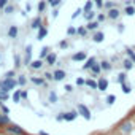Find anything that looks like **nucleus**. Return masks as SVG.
Listing matches in <instances>:
<instances>
[{"label": "nucleus", "mask_w": 135, "mask_h": 135, "mask_svg": "<svg viewBox=\"0 0 135 135\" xmlns=\"http://www.w3.org/2000/svg\"><path fill=\"white\" fill-rule=\"evenodd\" d=\"M16 84H18L16 80H13V78H5L3 81H0V92H2V94H8L11 89L16 88Z\"/></svg>", "instance_id": "nucleus-1"}, {"label": "nucleus", "mask_w": 135, "mask_h": 135, "mask_svg": "<svg viewBox=\"0 0 135 135\" xmlns=\"http://www.w3.org/2000/svg\"><path fill=\"white\" fill-rule=\"evenodd\" d=\"M76 111H78V114H81L84 119H91V113H89L88 107H84L83 103H80V105L76 107Z\"/></svg>", "instance_id": "nucleus-2"}, {"label": "nucleus", "mask_w": 135, "mask_h": 135, "mask_svg": "<svg viewBox=\"0 0 135 135\" xmlns=\"http://www.w3.org/2000/svg\"><path fill=\"white\" fill-rule=\"evenodd\" d=\"M108 84H110V81H108L107 78H103V76H100V78L97 80V89H99V91H105V89L108 88Z\"/></svg>", "instance_id": "nucleus-3"}, {"label": "nucleus", "mask_w": 135, "mask_h": 135, "mask_svg": "<svg viewBox=\"0 0 135 135\" xmlns=\"http://www.w3.org/2000/svg\"><path fill=\"white\" fill-rule=\"evenodd\" d=\"M7 130H8L10 133H13V135H26L24 130H22L21 127H18V126H8Z\"/></svg>", "instance_id": "nucleus-4"}, {"label": "nucleus", "mask_w": 135, "mask_h": 135, "mask_svg": "<svg viewBox=\"0 0 135 135\" xmlns=\"http://www.w3.org/2000/svg\"><path fill=\"white\" fill-rule=\"evenodd\" d=\"M78 116V111L76 110H72L69 113H64V121H75Z\"/></svg>", "instance_id": "nucleus-5"}, {"label": "nucleus", "mask_w": 135, "mask_h": 135, "mask_svg": "<svg viewBox=\"0 0 135 135\" xmlns=\"http://www.w3.org/2000/svg\"><path fill=\"white\" fill-rule=\"evenodd\" d=\"M111 21H114V19H118L119 16H121V11L118 10V8H111V10H108V15H107Z\"/></svg>", "instance_id": "nucleus-6"}, {"label": "nucleus", "mask_w": 135, "mask_h": 135, "mask_svg": "<svg viewBox=\"0 0 135 135\" xmlns=\"http://www.w3.org/2000/svg\"><path fill=\"white\" fill-rule=\"evenodd\" d=\"M86 57H88V52H86V51H80V52H76V54H73V56H72V60L80 62V60H84Z\"/></svg>", "instance_id": "nucleus-7"}, {"label": "nucleus", "mask_w": 135, "mask_h": 135, "mask_svg": "<svg viewBox=\"0 0 135 135\" xmlns=\"http://www.w3.org/2000/svg\"><path fill=\"white\" fill-rule=\"evenodd\" d=\"M100 72H102V67H100L99 64H94V65L91 67V73H92L94 78H97V76L100 75Z\"/></svg>", "instance_id": "nucleus-8"}, {"label": "nucleus", "mask_w": 135, "mask_h": 135, "mask_svg": "<svg viewBox=\"0 0 135 135\" xmlns=\"http://www.w3.org/2000/svg\"><path fill=\"white\" fill-rule=\"evenodd\" d=\"M52 76H54V80H56V81H62V80H65V76H67V75H65V72H64V70H56V72L52 73Z\"/></svg>", "instance_id": "nucleus-9"}, {"label": "nucleus", "mask_w": 135, "mask_h": 135, "mask_svg": "<svg viewBox=\"0 0 135 135\" xmlns=\"http://www.w3.org/2000/svg\"><path fill=\"white\" fill-rule=\"evenodd\" d=\"M45 59H46V64H48V65H54V64H56V59H57V56H56L54 52H49V54H48Z\"/></svg>", "instance_id": "nucleus-10"}, {"label": "nucleus", "mask_w": 135, "mask_h": 135, "mask_svg": "<svg viewBox=\"0 0 135 135\" xmlns=\"http://www.w3.org/2000/svg\"><path fill=\"white\" fill-rule=\"evenodd\" d=\"M30 81H32L33 84H37V86H46V84H48L45 78H35V76H32V78H30Z\"/></svg>", "instance_id": "nucleus-11"}, {"label": "nucleus", "mask_w": 135, "mask_h": 135, "mask_svg": "<svg viewBox=\"0 0 135 135\" xmlns=\"http://www.w3.org/2000/svg\"><path fill=\"white\" fill-rule=\"evenodd\" d=\"M30 56H32V46L29 45L26 48V57H24V64H30Z\"/></svg>", "instance_id": "nucleus-12"}, {"label": "nucleus", "mask_w": 135, "mask_h": 135, "mask_svg": "<svg viewBox=\"0 0 135 135\" xmlns=\"http://www.w3.org/2000/svg\"><path fill=\"white\" fill-rule=\"evenodd\" d=\"M121 132L122 133H130L132 132V122H126L121 126Z\"/></svg>", "instance_id": "nucleus-13"}, {"label": "nucleus", "mask_w": 135, "mask_h": 135, "mask_svg": "<svg viewBox=\"0 0 135 135\" xmlns=\"http://www.w3.org/2000/svg\"><path fill=\"white\" fill-rule=\"evenodd\" d=\"M94 64H95V57H89V59L86 60V64L83 65V69H84V70H91V67H92Z\"/></svg>", "instance_id": "nucleus-14"}, {"label": "nucleus", "mask_w": 135, "mask_h": 135, "mask_svg": "<svg viewBox=\"0 0 135 135\" xmlns=\"http://www.w3.org/2000/svg\"><path fill=\"white\" fill-rule=\"evenodd\" d=\"M8 37H10V38H16V37H18V27H16V26H11V27L8 29Z\"/></svg>", "instance_id": "nucleus-15"}, {"label": "nucleus", "mask_w": 135, "mask_h": 135, "mask_svg": "<svg viewBox=\"0 0 135 135\" xmlns=\"http://www.w3.org/2000/svg\"><path fill=\"white\" fill-rule=\"evenodd\" d=\"M43 67V62L41 60H33V62H30V69L32 70H38V69H41Z\"/></svg>", "instance_id": "nucleus-16"}, {"label": "nucleus", "mask_w": 135, "mask_h": 135, "mask_svg": "<svg viewBox=\"0 0 135 135\" xmlns=\"http://www.w3.org/2000/svg\"><path fill=\"white\" fill-rule=\"evenodd\" d=\"M40 27H41V18L37 16V18L32 21V29H40Z\"/></svg>", "instance_id": "nucleus-17"}, {"label": "nucleus", "mask_w": 135, "mask_h": 135, "mask_svg": "<svg viewBox=\"0 0 135 135\" xmlns=\"http://www.w3.org/2000/svg\"><path fill=\"white\" fill-rule=\"evenodd\" d=\"M0 124H2V126H8V124H10L8 114H0Z\"/></svg>", "instance_id": "nucleus-18"}, {"label": "nucleus", "mask_w": 135, "mask_h": 135, "mask_svg": "<svg viewBox=\"0 0 135 135\" xmlns=\"http://www.w3.org/2000/svg\"><path fill=\"white\" fill-rule=\"evenodd\" d=\"M46 35H48V29L46 27H40V30H38V40L45 38Z\"/></svg>", "instance_id": "nucleus-19"}, {"label": "nucleus", "mask_w": 135, "mask_h": 135, "mask_svg": "<svg viewBox=\"0 0 135 135\" xmlns=\"http://www.w3.org/2000/svg\"><path fill=\"white\" fill-rule=\"evenodd\" d=\"M99 26H100V22H97V21H91V22L88 24V29H89V30H95V29H99Z\"/></svg>", "instance_id": "nucleus-20"}, {"label": "nucleus", "mask_w": 135, "mask_h": 135, "mask_svg": "<svg viewBox=\"0 0 135 135\" xmlns=\"http://www.w3.org/2000/svg\"><path fill=\"white\" fill-rule=\"evenodd\" d=\"M94 18H95V11H88V13L84 15V19H86V21H89V22H91Z\"/></svg>", "instance_id": "nucleus-21"}, {"label": "nucleus", "mask_w": 135, "mask_h": 135, "mask_svg": "<svg viewBox=\"0 0 135 135\" xmlns=\"http://www.w3.org/2000/svg\"><path fill=\"white\" fill-rule=\"evenodd\" d=\"M84 86H89V88H92V89H97V81L86 80V81H84Z\"/></svg>", "instance_id": "nucleus-22"}, {"label": "nucleus", "mask_w": 135, "mask_h": 135, "mask_svg": "<svg viewBox=\"0 0 135 135\" xmlns=\"http://www.w3.org/2000/svg\"><path fill=\"white\" fill-rule=\"evenodd\" d=\"M122 64H124V69H126V70H130L132 67H133V62H132L130 59H126V60H124Z\"/></svg>", "instance_id": "nucleus-23"}, {"label": "nucleus", "mask_w": 135, "mask_h": 135, "mask_svg": "<svg viewBox=\"0 0 135 135\" xmlns=\"http://www.w3.org/2000/svg\"><path fill=\"white\" fill-rule=\"evenodd\" d=\"M122 91H124L126 94H129V92L132 91V86H130V83H127V81H126V83H122Z\"/></svg>", "instance_id": "nucleus-24"}, {"label": "nucleus", "mask_w": 135, "mask_h": 135, "mask_svg": "<svg viewBox=\"0 0 135 135\" xmlns=\"http://www.w3.org/2000/svg\"><path fill=\"white\" fill-rule=\"evenodd\" d=\"M124 11H126V15L132 16V15H135V7H132V5H130V7H126V10H124Z\"/></svg>", "instance_id": "nucleus-25"}, {"label": "nucleus", "mask_w": 135, "mask_h": 135, "mask_svg": "<svg viewBox=\"0 0 135 135\" xmlns=\"http://www.w3.org/2000/svg\"><path fill=\"white\" fill-rule=\"evenodd\" d=\"M48 97H49V102H51V103L57 102V95H56V92H54V91H49V95H48Z\"/></svg>", "instance_id": "nucleus-26"}, {"label": "nucleus", "mask_w": 135, "mask_h": 135, "mask_svg": "<svg viewBox=\"0 0 135 135\" xmlns=\"http://www.w3.org/2000/svg\"><path fill=\"white\" fill-rule=\"evenodd\" d=\"M100 67H102V70H110V69H111V65H110L108 60H103V62L100 64Z\"/></svg>", "instance_id": "nucleus-27"}, {"label": "nucleus", "mask_w": 135, "mask_h": 135, "mask_svg": "<svg viewBox=\"0 0 135 135\" xmlns=\"http://www.w3.org/2000/svg\"><path fill=\"white\" fill-rule=\"evenodd\" d=\"M13 11H15V7H13V5H7V7L3 8V13H7V15H11Z\"/></svg>", "instance_id": "nucleus-28"}, {"label": "nucleus", "mask_w": 135, "mask_h": 135, "mask_svg": "<svg viewBox=\"0 0 135 135\" xmlns=\"http://www.w3.org/2000/svg\"><path fill=\"white\" fill-rule=\"evenodd\" d=\"M48 54H49V48H46V46H45V48H41V52H40V57H41V59H45V57H46Z\"/></svg>", "instance_id": "nucleus-29"}, {"label": "nucleus", "mask_w": 135, "mask_h": 135, "mask_svg": "<svg viewBox=\"0 0 135 135\" xmlns=\"http://www.w3.org/2000/svg\"><path fill=\"white\" fill-rule=\"evenodd\" d=\"M118 81H119L121 84L126 83V81H127V75H126V73H119V75H118Z\"/></svg>", "instance_id": "nucleus-30"}, {"label": "nucleus", "mask_w": 135, "mask_h": 135, "mask_svg": "<svg viewBox=\"0 0 135 135\" xmlns=\"http://www.w3.org/2000/svg\"><path fill=\"white\" fill-rule=\"evenodd\" d=\"M92 38H94V41H102V40H103V33H102V32H97Z\"/></svg>", "instance_id": "nucleus-31"}, {"label": "nucleus", "mask_w": 135, "mask_h": 135, "mask_svg": "<svg viewBox=\"0 0 135 135\" xmlns=\"http://www.w3.org/2000/svg\"><path fill=\"white\" fill-rule=\"evenodd\" d=\"M45 8H46V2H45V0H41V2L38 3V11H40V13H43V11H45Z\"/></svg>", "instance_id": "nucleus-32"}, {"label": "nucleus", "mask_w": 135, "mask_h": 135, "mask_svg": "<svg viewBox=\"0 0 135 135\" xmlns=\"http://www.w3.org/2000/svg\"><path fill=\"white\" fill-rule=\"evenodd\" d=\"M88 11H92V2L91 0L86 2V5H84V13H88Z\"/></svg>", "instance_id": "nucleus-33"}, {"label": "nucleus", "mask_w": 135, "mask_h": 135, "mask_svg": "<svg viewBox=\"0 0 135 135\" xmlns=\"http://www.w3.org/2000/svg\"><path fill=\"white\" fill-rule=\"evenodd\" d=\"M76 33H78V35H84V37H86L88 29H84V27H78V29H76Z\"/></svg>", "instance_id": "nucleus-34"}, {"label": "nucleus", "mask_w": 135, "mask_h": 135, "mask_svg": "<svg viewBox=\"0 0 135 135\" xmlns=\"http://www.w3.org/2000/svg\"><path fill=\"white\" fill-rule=\"evenodd\" d=\"M26 83H27V78H26V76H22V75H21V76H19V78H18V84H19V86H24V84H26Z\"/></svg>", "instance_id": "nucleus-35"}, {"label": "nucleus", "mask_w": 135, "mask_h": 135, "mask_svg": "<svg viewBox=\"0 0 135 135\" xmlns=\"http://www.w3.org/2000/svg\"><path fill=\"white\" fill-rule=\"evenodd\" d=\"M13 100H15V102H19V100H21V89H18V91L15 92V95H13Z\"/></svg>", "instance_id": "nucleus-36"}, {"label": "nucleus", "mask_w": 135, "mask_h": 135, "mask_svg": "<svg viewBox=\"0 0 135 135\" xmlns=\"http://www.w3.org/2000/svg\"><path fill=\"white\" fill-rule=\"evenodd\" d=\"M75 33H76V29L75 27H69V29H67V35H69V37H72Z\"/></svg>", "instance_id": "nucleus-37"}, {"label": "nucleus", "mask_w": 135, "mask_h": 135, "mask_svg": "<svg viewBox=\"0 0 135 135\" xmlns=\"http://www.w3.org/2000/svg\"><path fill=\"white\" fill-rule=\"evenodd\" d=\"M43 78H45L46 81H51V80H54V76H52V73H49V72H46V73L43 75Z\"/></svg>", "instance_id": "nucleus-38"}, {"label": "nucleus", "mask_w": 135, "mask_h": 135, "mask_svg": "<svg viewBox=\"0 0 135 135\" xmlns=\"http://www.w3.org/2000/svg\"><path fill=\"white\" fill-rule=\"evenodd\" d=\"M103 7H105L107 10H111V8H114V3H113V2H105Z\"/></svg>", "instance_id": "nucleus-39"}, {"label": "nucleus", "mask_w": 135, "mask_h": 135, "mask_svg": "<svg viewBox=\"0 0 135 135\" xmlns=\"http://www.w3.org/2000/svg\"><path fill=\"white\" fill-rule=\"evenodd\" d=\"M59 46H60L62 49H65V48H69V41H67V40H62V41L59 43Z\"/></svg>", "instance_id": "nucleus-40"}, {"label": "nucleus", "mask_w": 135, "mask_h": 135, "mask_svg": "<svg viewBox=\"0 0 135 135\" xmlns=\"http://www.w3.org/2000/svg\"><path fill=\"white\" fill-rule=\"evenodd\" d=\"M19 65H21V59H19V56L16 54V56H15V67H19Z\"/></svg>", "instance_id": "nucleus-41"}, {"label": "nucleus", "mask_w": 135, "mask_h": 135, "mask_svg": "<svg viewBox=\"0 0 135 135\" xmlns=\"http://www.w3.org/2000/svg\"><path fill=\"white\" fill-rule=\"evenodd\" d=\"M127 54H129V57H130V60H132V62H135V52L129 49V51H127Z\"/></svg>", "instance_id": "nucleus-42"}, {"label": "nucleus", "mask_w": 135, "mask_h": 135, "mask_svg": "<svg viewBox=\"0 0 135 135\" xmlns=\"http://www.w3.org/2000/svg\"><path fill=\"white\" fill-rule=\"evenodd\" d=\"M92 2L97 5V8H103V2H102V0H92Z\"/></svg>", "instance_id": "nucleus-43"}, {"label": "nucleus", "mask_w": 135, "mask_h": 135, "mask_svg": "<svg viewBox=\"0 0 135 135\" xmlns=\"http://www.w3.org/2000/svg\"><path fill=\"white\" fill-rule=\"evenodd\" d=\"M0 108H2V111H3L5 114H8V113H10V108H8V107H5V105H2V103H0Z\"/></svg>", "instance_id": "nucleus-44"}, {"label": "nucleus", "mask_w": 135, "mask_h": 135, "mask_svg": "<svg viewBox=\"0 0 135 135\" xmlns=\"http://www.w3.org/2000/svg\"><path fill=\"white\" fill-rule=\"evenodd\" d=\"M13 76H15V70H10L5 73V78H13Z\"/></svg>", "instance_id": "nucleus-45"}, {"label": "nucleus", "mask_w": 135, "mask_h": 135, "mask_svg": "<svg viewBox=\"0 0 135 135\" xmlns=\"http://www.w3.org/2000/svg\"><path fill=\"white\" fill-rule=\"evenodd\" d=\"M84 81H86L84 78H76V84L78 86H84Z\"/></svg>", "instance_id": "nucleus-46"}, {"label": "nucleus", "mask_w": 135, "mask_h": 135, "mask_svg": "<svg viewBox=\"0 0 135 135\" xmlns=\"http://www.w3.org/2000/svg\"><path fill=\"white\" fill-rule=\"evenodd\" d=\"M49 3H51V7H54V8H56V7H59V5H60V0H52V2H49Z\"/></svg>", "instance_id": "nucleus-47"}, {"label": "nucleus", "mask_w": 135, "mask_h": 135, "mask_svg": "<svg viewBox=\"0 0 135 135\" xmlns=\"http://www.w3.org/2000/svg\"><path fill=\"white\" fill-rule=\"evenodd\" d=\"M7 5H8V0H0V8H2V10H3Z\"/></svg>", "instance_id": "nucleus-48"}, {"label": "nucleus", "mask_w": 135, "mask_h": 135, "mask_svg": "<svg viewBox=\"0 0 135 135\" xmlns=\"http://www.w3.org/2000/svg\"><path fill=\"white\" fill-rule=\"evenodd\" d=\"M105 18H107L105 15H99V16H97V22H103V21H105Z\"/></svg>", "instance_id": "nucleus-49"}, {"label": "nucleus", "mask_w": 135, "mask_h": 135, "mask_svg": "<svg viewBox=\"0 0 135 135\" xmlns=\"http://www.w3.org/2000/svg\"><path fill=\"white\" fill-rule=\"evenodd\" d=\"M114 100H116V97H114V95H108V97H107V102H108V103H113Z\"/></svg>", "instance_id": "nucleus-50"}, {"label": "nucleus", "mask_w": 135, "mask_h": 135, "mask_svg": "<svg viewBox=\"0 0 135 135\" xmlns=\"http://www.w3.org/2000/svg\"><path fill=\"white\" fill-rule=\"evenodd\" d=\"M65 91H67V92H72V91H73V86H72V84H67V86H65Z\"/></svg>", "instance_id": "nucleus-51"}, {"label": "nucleus", "mask_w": 135, "mask_h": 135, "mask_svg": "<svg viewBox=\"0 0 135 135\" xmlns=\"http://www.w3.org/2000/svg\"><path fill=\"white\" fill-rule=\"evenodd\" d=\"M21 99H27V91H21Z\"/></svg>", "instance_id": "nucleus-52"}, {"label": "nucleus", "mask_w": 135, "mask_h": 135, "mask_svg": "<svg viewBox=\"0 0 135 135\" xmlns=\"http://www.w3.org/2000/svg\"><path fill=\"white\" fill-rule=\"evenodd\" d=\"M56 119H57V121H64V113H59V114L56 116Z\"/></svg>", "instance_id": "nucleus-53"}, {"label": "nucleus", "mask_w": 135, "mask_h": 135, "mask_svg": "<svg viewBox=\"0 0 135 135\" xmlns=\"http://www.w3.org/2000/svg\"><path fill=\"white\" fill-rule=\"evenodd\" d=\"M124 5H126V7H130V5H133V2H132V0H126Z\"/></svg>", "instance_id": "nucleus-54"}, {"label": "nucleus", "mask_w": 135, "mask_h": 135, "mask_svg": "<svg viewBox=\"0 0 135 135\" xmlns=\"http://www.w3.org/2000/svg\"><path fill=\"white\" fill-rule=\"evenodd\" d=\"M124 30V24H118V32H122Z\"/></svg>", "instance_id": "nucleus-55"}, {"label": "nucleus", "mask_w": 135, "mask_h": 135, "mask_svg": "<svg viewBox=\"0 0 135 135\" xmlns=\"http://www.w3.org/2000/svg\"><path fill=\"white\" fill-rule=\"evenodd\" d=\"M80 13H81V10H76V13H75L72 18H73V19H75V18H78V16H80Z\"/></svg>", "instance_id": "nucleus-56"}, {"label": "nucleus", "mask_w": 135, "mask_h": 135, "mask_svg": "<svg viewBox=\"0 0 135 135\" xmlns=\"http://www.w3.org/2000/svg\"><path fill=\"white\" fill-rule=\"evenodd\" d=\"M132 2H133V5H135V0H132Z\"/></svg>", "instance_id": "nucleus-57"}, {"label": "nucleus", "mask_w": 135, "mask_h": 135, "mask_svg": "<svg viewBox=\"0 0 135 135\" xmlns=\"http://www.w3.org/2000/svg\"><path fill=\"white\" fill-rule=\"evenodd\" d=\"M0 59H2V54H0Z\"/></svg>", "instance_id": "nucleus-58"}, {"label": "nucleus", "mask_w": 135, "mask_h": 135, "mask_svg": "<svg viewBox=\"0 0 135 135\" xmlns=\"http://www.w3.org/2000/svg\"><path fill=\"white\" fill-rule=\"evenodd\" d=\"M48 2H52V0H48Z\"/></svg>", "instance_id": "nucleus-59"}]
</instances>
